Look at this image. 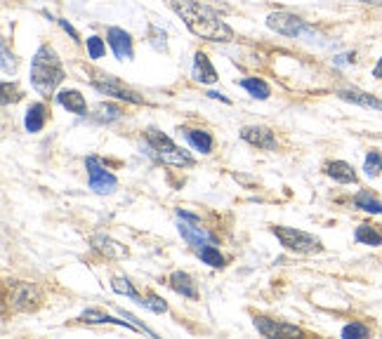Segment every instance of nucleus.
Returning <instances> with one entry per match:
<instances>
[{
	"mask_svg": "<svg viewBox=\"0 0 382 339\" xmlns=\"http://www.w3.org/2000/svg\"><path fill=\"white\" fill-rule=\"evenodd\" d=\"M102 55H104V41L99 36H90L88 38V57L99 59Z\"/></svg>",
	"mask_w": 382,
	"mask_h": 339,
	"instance_id": "c756f323",
	"label": "nucleus"
},
{
	"mask_svg": "<svg viewBox=\"0 0 382 339\" xmlns=\"http://www.w3.org/2000/svg\"><path fill=\"white\" fill-rule=\"evenodd\" d=\"M43 125H45V106L43 104H33L31 109L26 111V118H24L26 132H41Z\"/></svg>",
	"mask_w": 382,
	"mask_h": 339,
	"instance_id": "aec40b11",
	"label": "nucleus"
},
{
	"mask_svg": "<svg viewBox=\"0 0 382 339\" xmlns=\"http://www.w3.org/2000/svg\"><path fill=\"white\" fill-rule=\"evenodd\" d=\"M342 337H345V339L368 337V328L361 325V323H351V325H345V328H342Z\"/></svg>",
	"mask_w": 382,
	"mask_h": 339,
	"instance_id": "c85d7f7f",
	"label": "nucleus"
},
{
	"mask_svg": "<svg viewBox=\"0 0 382 339\" xmlns=\"http://www.w3.org/2000/svg\"><path fill=\"white\" fill-rule=\"evenodd\" d=\"M81 323H93V325H102V323H113V325H123V328H130V330H137L133 323H128V320H118V318H113V315L109 313H104V311H99V309H88V311H83L81 313ZM140 333V330H137Z\"/></svg>",
	"mask_w": 382,
	"mask_h": 339,
	"instance_id": "a211bd4d",
	"label": "nucleus"
},
{
	"mask_svg": "<svg viewBox=\"0 0 382 339\" xmlns=\"http://www.w3.org/2000/svg\"><path fill=\"white\" fill-rule=\"evenodd\" d=\"M167 283H170V288L177 292V295H182V297H189V299H196V297H198V288H196L194 278H191V276L185 273V271L170 273Z\"/></svg>",
	"mask_w": 382,
	"mask_h": 339,
	"instance_id": "2eb2a0df",
	"label": "nucleus"
},
{
	"mask_svg": "<svg viewBox=\"0 0 382 339\" xmlns=\"http://www.w3.org/2000/svg\"><path fill=\"white\" fill-rule=\"evenodd\" d=\"M267 26L272 31H277V33L286 36V38H297L302 33V31H307L304 26V21L300 17H295V14H288V12H274L267 17Z\"/></svg>",
	"mask_w": 382,
	"mask_h": 339,
	"instance_id": "0eeeda50",
	"label": "nucleus"
},
{
	"mask_svg": "<svg viewBox=\"0 0 382 339\" xmlns=\"http://www.w3.org/2000/svg\"><path fill=\"white\" fill-rule=\"evenodd\" d=\"M57 102L62 104L66 111H71V113L86 115V111H88L86 97H83L78 90H62V92L57 95Z\"/></svg>",
	"mask_w": 382,
	"mask_h": 339,
	"instance_id": "dca6fc26",
	"label": "nucleus"
},
{
	"mask_svg": "<svg viewBox=\"0 0 382 339\" xmlns=\"http://www.w3.org/2000/svg\"><path fill=\"white\" fill-rule=\"evenodd\" d=\"M326 174L331 177V179L340 182V184H356V172L354 167L345 160H333V163L326 165Z\"/></svg>",
	"mask_w": 382,
	"mask_h": 339,
	"instance_id": "f3484780",
	"label": "nucleus"
},
{
	"mask_svg": "<svg viewBox=\"0 0 382 339\" xmlns=\"http://www.w3.org/2000/svg\"><path fill=\"white\" fill-rule=\"evenodd\" d=\"M241 88L248 90L255 99H269V95H272L269 85H267L264 80H259V78H246V80H241Z\"/></svg>",
	"mask_w": 382,
	"mask_h": 339,
	"instance_id": "b1692460",
	"label": "nucleus"
},
{
	"mask_svg": "<svg viewBox=\"0 0 382 339\" xmlns=\"http://www.w3.org/2000/svg\"><path fill=\"white\" fill-rule=\"evenodd\" d=\"M109 45L118 59H133V38L123 28H109Z\"/></svg>",
	"mask_w": 382,
	"mask_h": 339,
	"instance_id": "f8f14e48",
	"label": "nucleus"
},
{
	"mask_svg": "<svg viewBox=\"0 0 382 339\" xmlns=\"http://www.w3.org/2000/svg\"><path fill=\"white\" fill-rule=\"evenodd\" d=\"M194 78L198 83H203V85H210V83L217 80V71H215V66L210 64V59H208L205 52H196V57H194Z\"/></svg>",
	"mask_w": 382,
	"mask_h": 339,
	"instance_id": "4468645a",
	"label": "nucleus"
},
{
	"mask_svg": "<svg viewBox=\"0 0 382 339\" xmlns=\"http://www.w3.org/2000/svg\"><path fill=\"white\" fill-rule=\"evenodd\" d=\"M86 167H88V184L95 194H113L116 191L118 179L104 167V163L97 156H90L86 160Z\"/></svg>",
	"mask_w": 382,
	"mask_h": 339,
	"instance_id": "423d86ee",
	"label": "nucleus"
},
{
	"mask_svg": "<svg viewBox=\"0 0 382 339\" xmlns=\"http://www.w3.org/2000/svg\"><path fill=\"white\" fill-rule=\"evenodd\" d=\"M93 85H95L99 92H104V95H111V97H116V99H123V102H130V104H144V97H140L137 92H133L130 88H125V85L120 83V80L109 78V75L95 78Z\"/></svg>",
	"mask_w": 382,
	"mask_h": 339,
	"instance_id": "1a4fd4ad",
	"label": "nucleus"
},
{
	"mask_svg": "<svg viewBox=\"0 0 382 339\" xmlns=\"http://www.w3.org/2000/svg\"><path fill=\"white\" fill-rule=\"evenodd\" d=\"M64 80V68L57 52L52 48H41L31 64V83L41 95H52Z\"/></svg>",
	"mask_w": 382,
	"mask_h": 339,
	"instance_id": "f03ea898",
	"label": "nucleus"
},
{
	"mask_svg": "<svg viewBox=\"0 0 382 339\" xmlns=\"http://www.w3.org/2000/svg\"><path fill=\"white\" fill-rule=\"evenodd\" d=\"M97 111H99V115H97L99 120H113V118H118V115H120V109H116V106H109V104H102Z\"/></svg>",
	"mask_w": 382,
	"mask_h": 339,
	"instance_id": "2f4dec72",
	"label": "nucleus"
},
{
	"mask_svg": "<svg viewBox=\"0 0 382 339\" xmlns=\"http://www.w3.org/2000/svg\"><path fill=\"white\" fill-rule=\"evenodd\" d=\"M170 7L177 17H182V21H185L191 33L203 38V41L229 43L234 38V31L208 5H201L196 0H170Z\"/></svg>",
	"mask_w": 382,
	"mask_h": 339,
	"instance_id": "f257e3e1",
	"label": "nucleus"
},
{
	"mask_svg": "<svg viewBox=\"0 0 382 339\" xmlns=\"http://www.w3.org/2000/svg\"><path fill=\"white\" fill-rule=\"evenodd\" d=\"M59 24H62V28H64V31H68V33H71V38H73V41H81V38H78V33H76V28H73V26H68V21L59 19Z\"/></svg>",
	"mask_w": 382,
	"mask_h": 339,
	"instance_id": "72a5a7b5",
	"label": "nucleus"
},
{
	"mask_svg": "<svg viewBox=\"0 0 382 339\" xmlns=\"http://www.w3.org/2000/svg\"><path fill=\"white\" fill-rule=\"evenodd\" d=\"M142 306H147V309H151L154 313H165L167 311V304L158 295H154V292H149V295L142 299Z\"/></svg>",
	"mask_w": 382,
	"mask_h": 339,
	"instance_id": "cd10ccee",
	"label": "nucleus"
},
{
	"mask_svg": "<svg viewBox=\"0 0 382 339\" xmlns=\"http://www.w3.org/2000/svg\"><path fill=\"white\" fill-rule=\"evenodd\" d=\"M147 149L151 151V156H156L160 163H165V165L194 167V158H191L185 149H180L167 135L158 132V130H149L147 132Z\"/></svg>",
	"mask_w": 382,
	"mask_h": 339,
	"instance_id": "7ed1b4c3",
	"label": "nucleus"
},
{
	"mask_svg": "<svg viewBox=\"0 0 382 339\" xmlns=\"http://www.w3.org/2000/svg\"><path fill=\"white\" fill-rule=\"evenodd\" d=\"M187 132V140L191 142L194 149H198L201 153H210L212 151V137L210 132H205V130H185Z\"/></svg>",
	"mask_w": 382,
	"mask_h": 339,
	"instance_id": "4be33fe9",
	"label": "nucleus"
},
{
	"mask_svg": "<svg viewBox=\"0 0 382 339\" xmlns=\"http://www.w3.org/2000/svg\"><path fill=\"white\" fill-rule=\"evenodd\" d=\"M363 170L368 177H378L380 170H382V156L380 151H371L368 156H366V163H363Z\"/></svg>",
	"mask_w": 382,
	"mask_h": 339,
	"instance_id": "bb28decb",
	"label": "nucleus"
},
{
	"mask_svg": "<svg viewBox=\"0 0 382 339\" xmlns=\"http://www.w3.org/2000/svg\"><path fill=\"white\" fill-rule=\"evenodd\" d=\"M255 328L259 335L277 339V337H302L304 333L297 325H290L284 320H274V318H264V315H255Z\"/></svg>",
	"mask_w": 382,
	"mask_h": 339,
	"instance_id": "6e6552de",
	"label": "nucleus"
},
{
	"mask_svg": "<svg viewBox=\"0 0 382 339\" xmlns=\"http://www.w3.org/2000/svg\"><path fill=\"white\" fill-rule=\"evenodd\" d=\"M10 52H7V48H3V71L5 73H14V68H17V64H14V59H12V64H10Z\"/></svg>",
	"mask_w": 382,
	"mask_h": 339,
	"instance_id": "473e14b6",
	"label": "nucleus"
},
{
	"mask_svg": "<svg viewBox=\"0 0 382 339\" xmlns=\"http://www.w3.org/2000/svg\"><path fill=\"white\" fill-rule=\"evenodd\" d=\"M241 140L248 142L250 146H257V149L264 151H277V137H274L272 130L259 127V125H248L241 130Z\"/></svg>",
	"mask_w": 382,
	"mask_h": 339,
	"instance_id": "9b49d317",
	"label": "nucleus"
},
{
	"mask_svg": "<svg viewBox=\"0 0 382 339\" xmlns=\"http://www.w3.org/2000/svg\"><path fill=\"white\" fill-rule=\"evenodd\" d=\"M358 3H371V0H358Z\"/></svg>",
	"mask_w": 382,
	"mask_h": 339,
	"instance_id": "e433bc0d",
	"label": "nucleus"
},
{
	"mask_svg": "<svg viewBox=\"0 0 382 339\" xmlns=\"http://www.w3.org/2000/svg\"><path fill=\"white\" fill-rule=\"evenodd\" d=\"M90 243H93V248L99 254H104V257H109V259H123V257H128V254H130L125 245L111 241L109 236H102V234L93 236V241H90Z\"/></svg>",
	"mask_w": 382,
	"mask_h": 339,
	"instance_id": "ddd939ff",
	"label": "nucleus"
},
{
	"mask_svg": "<svg viewBox=\"0 0 382 339\" xmlns=\"http://www.w3.org/2000/svg\"><path fill=\"white\" fill-rule=\"evenodd\" d=\"M43 304V292L36 288L33 283L19 281L10 285V306L14 311L31 313Z\"/></svg>",
	"mask_w": 382,
	"mask_h": 339,
	"instance_id": "39448f33",
	"label": "nucleus"
},
{
	"mask_svg": "<svg viewBox=\"0 0 382 339\" xmlns=\"http://www.w3.org/2000/svg\"><path fill=\"white\" fill-rule=\"evenodd\" d=\"M371 5H382V0H371Z\"/></svg>",
	"mask_w": 382,
	"mask_h": 339,
	"instance_id": "c9c22d12",
	"label": "nucleus"
},
{
	"mask_svg": "<svg viewBox=\"0 0 382 339\" xmlns=\"http://www.w3.org/2000/svg\"><path fill=\"white\" fill-rule=\"evenodd\" d=\"M373 75H376V78H382V57H380V61L376 64V68H373Z\"/></svg>",
	"mask_w": 382,
	"mask_h": 339,
	"instance_id": "f704fd0d",
	"label": "nucleus"
},
{
	"mask_svg": "<svg viewBox=\"0 0 382 339\" xmlns=\"http://www.w3.org/2000/svg\"><path fill=\"white\" fill-rule=\"evenodd\" d=\"M354 238L361 245H371V248H378V245H382V234H380V231H376V226H371V224L358 226Z\"/></svg>",
	"mask_w": 382,
	"mask_h": 339,
	"instance_id": "5701e85b",
	"label": "nucleus"
},
{
	"mask_svg": "<svg viewBox=\"0 0 382 339\" xmlns=\"http://www.w3.org/2000/svg\"><path fill=\"white\" fill-rule=\"evenodd\" d=\"M198 257L203 259V264H208L212 268H222L224 266V257L220 254V250H215L212 245H203V248H198Z\"/></svg>",
	"mask_w": 382,
	"mask_h": 339,
	"instance_id": "393cba45",
	"label": "nucleus"
},
{
	"mask_svg": "<svg viewBox=\"0 0 382 339\" xmlns=\"http://www.w3.org/2000/svg\"><path fill=\"white\" fill-rule=\"evenodd\" d=\"M111 288H113V292H118V295H125V297H130V299H135V302H140L142 304V297H140V292H137L135 288H133V283H130L128 278H113L111 281Z\"/></svg>",
	"mask_w": 382,
	"mask_h": 339,
	"instance_id": "a878e982",
	"label": "nucleus"
},
{
	"mask_svg": "<svg viewBox=\"0 0 382 339\" xmlns=\"http://www.w3.org/2000/svg\"><path fill=\"white\" fill-rule=\"evenodd\" d=\"M180 236L191 245V248H203V245H212L215 243V236L208 234L203 226H198V221H189V219H182L180 221Z\"/></svg>",
	"mask_w": 382,
	"mask_h": 339,
	"instance_id": "9d476101",
	"label": "nucleus"
},
{
	"mask_svg": "<svg viewBox=\"0 0 382 339\" xmlns=\"http://www.w3.org/2000/svg\"><path fill=\"white\" fill-rule=\"evenodd\" d=\"M3 104H10V102H19L21 99V90L17 88V85H10V83H5L3 85Z\"/></svg>",
	"mask_w": 382,
	"mask_h": 339,
	"instance_id": "7c9ffc66",
	"label": "nucleus"
},
{
	"mask_svg": "<svg viewBox=\"0 0 382 339\" xmlns=\"http://www.w3.org/2000/svg\"><path fill=\"white\" fill-rule=\"evenodd\" d=\"M272 234L279 238L281 245L290 252L297 254H319L324 252V243L316 236L307 234V231L293 229V226H272Z\"/></svg>",
	"mask_w": 382,
	"mask_h": 339,
	"instance_id": "20e7f679",
	"label": "nucleus"
},
{
	"mask_svg": "<svg viewBox=\"0 0 382 339\" xmlns=\"http://www.w3.org/2000/svg\"><path fill=\"white\" fill-rule=\"evenodd\" d=\"M354 205L358 207V210H363V212L382 214V203L371 194V191H358L356 198H354Z\"/></svg>",
	"mask_w": 382,
	"mask_h": 339,
	"instance_id": "412c9836",
	"label": "nucleus"
},
{
	"mask_svg": "<svg viewBox=\"0 0 382 339\" xmlns=\"http://www.w3.org/2000/svg\"><path fill=\"white\" fill-rule=\"evenodd\" d=\"M340 99H345V102H351V104H358V106H366V109H378L382 111V102L376 97L366 95V92H356V90H342L338 92Z\"/></svg>",
	"mask_w": 382,
	"mask_h": 339,
	"instance_id": "6ab92c4d",
	"label": "nucleus"
}]
</instances>
